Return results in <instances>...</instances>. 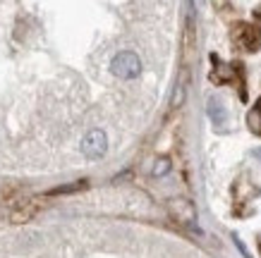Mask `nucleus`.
Wrapping results in <instances>:
<instances>
[{
    "label": "nucleus",
    "mask_w": 261,
    "mask_h": 258,
    "mask_svg": "<svg viewBox=\"0 0 261 258\" xmlns=\"http://www.w3.org/2000/svg\"><path fill=\"white\" fill-rule=\"evenodd\" d=\"M111 72L118 79H137L142 74V60L132 50H122V53H118L113 58Z\"/></svg>",
    "instance_id": "nucleus-1"
},
{
    "label": "nucleus",
    "mask_w": 261,
    "mask_h": 258,
    "mask_svg": "<svg viewBox=\"0 0 261 258\" xmlns=\"http://www.w3.org/2000/svg\"><path fill=\"white\" fill-rule=\"evenodd\" d=\"M232 41H235V46L240 50H245V53H254V50H259L261 48V32L252 24H238L235 29H232Z\"/></svg>",
    "instance_id": "nucleus-2"
},
{
    "label": "nucleus",
    "mask_w": 261,
    "mask_h": 258,
    "mask_svg": "<svg viewBox=\"0 0 261 258\" xmlns=\"http://www.w3.org/2000/svg\"><path fill=\"white\" fill-rule=\"evenodd\" d=\"M106 151H108V136H106L103 129H91V132L82 139V153H84L89 160L103 158Z\"/></svg>",
    "instance_id": "nucleus-3"
},
{
    "label": "nucleus",
    "mask_w": 261,
    "mask_h": 258,
    "mask_svg": "<svg viewBox=\"0 0 261 258\" xmlns=\"http://www.w3.org/2000/svg\"><path fill=\"white\" fill-rule=\"evenodd\" d=\"M206 110H208V120L214 122L216 129H225V125H228V110H225V105H223V101L218 96H211V98H208Z\"/></svg>",
    "instance_id": "nucleus-4"
},
{
    "label": "nucleus",
    "mask_w": 261,
    "mask_h": 258,
    "mask_svg": "<svg viewBox=\"0 0 261 258\" xmlns=\"http://www.w3.org/2000/svg\"><path fill=\"white\" fill-rule=\"evenodd\" d=\"M170 211H173V215L180 220V222H187V225L194 222V206H192L190 201H185V198L170 201Z\"/></svg>",
    "instance_id": "nucleus-5"
},
{
    "label": "nucleus",
    "mask_w": 261,
    "mask_h": 258,
    "mask_svg": "<svg viewBox=\"0 0 261 258\" xmlns=\"http://www.w3.org/2000/svg\"><path fill=\"white\" fill-rule=\"evenodd\" d=\"M247 125H249V129H252L254 134H261V101L254 105V110H249Z\"/></svg>",
    "instance_id": "nucleus-6"
},
{
    "label": "nucleus",
    "mask_w": 261,
    "mask_h": 258,
    "mask_svg": "<svg viewBox=\"0 0 261 258\" xmlns=\"http://www.w3.org/2000/svg\"><path fill=\"white\" fill-rule=\"evenodd\" d=\"M153 177H166L168 172H170V158H159L156 163H153Z\"/></svg>",
    "instance_id": "nucleus-7"
},
{
    "label": "nucleus",
    "mask_w": 261,
    "mask_h": 258,
    "mask_svg": "<svg viewBox=\"0 0 261 258\" xmlns=\"http://www.w3.org/2000/svg\"><path fill=\"white\" fill-rule=\"evenodd\" d=\"M232 77L230 74V67L228 65H218L214 70V74H211V81H216V84H223V81H228V79Z\"/></svg>",
    "instance_id": "nucleus-8"
},
{
    "label": "nucleus",
    "mask_w": 261,
    "mask_h": 258,
    "mask_svg": "<svg viewBox=\"0 0 261 258\" xmlns=\"http://www.w3.org/2000/svg\"><path fill=\"white\" fill-rule=\"evenodd\" d=\"M87 187V182H77V184H67V187H58L53 189L50 194H70V191H80V189Z\"/></svg>",
    "instance_id": "nucleus-9"
},
{
    "label": "nucleus",
    "mask_w": 261,
    "mask_h": 258,
    "mask_svg": "<svg viewBox=\"0 0 261 258\" xmlns=\"http://www.w3.org/2000/svg\"><path fill=\"white\" fill-rule=\"evenodd\" d=\"M182 101H185V86L180 84L177 89H175V94H173V101H170V105H173V108H180Z\"/></svg>",
    "instance_id": "nucleus-10"
},
{
    "label": "nucleus",
    "mask_w": 261,
    "mask_h": 258,
    "mask_svg": "<svg viewBox=\"0 0 261 258\" xmlns=\"http://www.w3.org/2000/svg\"><path fill=\"white\" fill-rule=\"evenodd\" d=\"M254 158H256V160H261V149H254V153H252Z\"/></svg>",
    "instance_id": "nucleus-11"
},
{
    "label": "nucleus",
    "mask_w": 261,
    "mask_h": 258,
    "mask_svg": "<svg viewBox=\"0 0 261 258\" xmlns=\"http://www.w3.org/2000/svg\"><path fill=\"white\" fill-rule=\"evenodd\" d=\"M256 15H259V17H261V8H259V10H256Z\"/></svg>",
    "instance_id": "nucleus-12"
}]
</instances>
